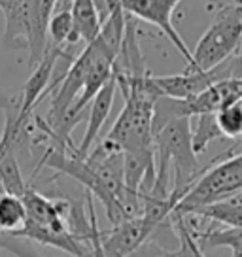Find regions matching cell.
<instances>
[{"label":"cell","instance_id":"6da1fadb","mask_svg":"<svg viewBox=\"0 0 242 257\" xmlns=\"http://www.w3.org/2000/svg\"><path fill=\"white\" fill-rule=\"evenodd\" d=\"M242 46V4H227L216 12L210 27L191 49L193 63L187 70L206 72L238 53Z\"/></svg>","mask_w":242,"mask_h":257},{"label":"cell","instance_id":"7a4b0ae2","mask_svg":"<svg viewBox=\"0 0 242 257\" xmlns=\"http://www.w3.org/2000/svg\"><path fill=\"white\" fill-rule=\"evenodd\" d=\"M238 193H242V153L227 157L216 167L202 172L172 212L187 216L197 206L225 201Z\"/></svg>","mask_w":242,"mask_h":257},{"label":"cell","instance_id":"3957f363","mask_svg":"<svg viewBox=\"0 0 242 257\" xmlns=\"http://www.w3.org/2000/svg\"><path fill=\"white\" fill-rule=\"evenodd\" d=\"M182 0H123L121 6L123 12L133 16L135 19L146 21L150 25H155L159 31L172 42V46L178 49V53L186 59L187 66L193 63L191 49L187 48V44L182 40V36L178 34L172 23V14L176 6Z\"/></svg>","mask_w":242,"mask_h":257},{"label":"cell","instance_id":"277c9868","mask_svg":"<svg viewBox=\"0 0 242 257\" xmlns=\"http://www.w3.org/2000/svg\"><path fill=\"white\" fill-rule=\"evenodd\" d=\"M65 55V48L59 46H51L48 44L46 55L42 57V61L34 66L31 78L25 81L23 89H21V104H19V113H17V125L21 131L27 125V119L31 117L34 106L40 102L46 96L49 89H51V78H53V70L57 66V61Z\"/></svg>","mask_w":242,"mask_h":257},{"label":"cell","instance_id":"5b68a950","mask_svg":"<svg viewBox=\"0 0 242 257\" xmlns=\"http://www.w3.org/2000/svg\"><path fill=\"white\" fill-rule=\"evenodd\" d=\"M157 231L144 216L129 217L119 225H113V231L108 236H102V246L108 257H129L135 249L146 242Z\"/></svg>","mask_w":242,"mask_h":257},{"label":"cell","instance_id":"8992f818","mask_svg":"<svg viewBox=\"0 0 242 257\" xmlns=\"http://www.w3.org/2000/svg\"><path fill=\"white\" fill-rule=\"evenodd\" d=\"M115 89H117V83H115V78L112 76V80L108 81L104 87L95 95V98L91 100V104H89L87 127H85V133H83L80 146H76V150L72 152L76 157L85 159L87 153L91 152L93 144L97 142L98 135H100V131H102L106 119H108V115H110V112H112L113 108Z\"/></svg>","mask_w":242,"mask_h":257},{"label":"cell","instance_id":"52a82bcc","mask_svg":"<svg viewBox=\"0 0 242 257\" xmlns=\"http://www.w3.org/2000/svg\"><path fill=\"white\" fill-rule=\"evenodd\" d=\"M154 83L163 95L170 98H189L202 93L208 89L212 83H216L218 78L214 70L206 72H197V70H184L182 74H172V76H152Z\"/></svg>","mask_w":242,"mask_h":257},{"label":"cell","instance_id":"ba28073f","mask_svg":"<svg viewBox=\"0 0 242 257\" xmlns=\"http://www.w3.org/2000/svg\"><path fill=\"white\" fill-rule=\"evenodd\" d=\"M0 10L4 14V46L12 49H29V2L0 0Z\"/></svg>","mask_w":242,"mask_h":257},{"label":"cell","instance_id":"9c48e42d","mask_svg":"<svg viewBox=\"0 0 242 257\" xmlns=\"http://www.w3.org/2000/svg\"><path fill=\"white\" fill-rule=\"evenodd\" d=\"M70 12H72L74 27L80 34V38L85 44H91L98 36L100 27H102V19H100L95 0H72Z\"/></svg>","mask_w":242,"mask_h":257},{"label":"cell","instance_id":"30bf717a","mask_svg":"<svg viewBox=\"0 0 242 257\" xmlns=\"http://www.w3.org/2000/svg\"><path fill=\"white\" fill-rule=\"evenodd\" d=\"M193 229V227H191ZM193 234L201 248H229L233 257H242V227H219V229H206V231H195Z\"/></svg>","mask_w":242,"mask_h":257},{"label":"cell","instance_id":"8fae6325","mask_svg":"<svg viewBox=\"0 0 242 257\" xmlns=\"http://www.w3.org/2000/svg\"><path fill=\"white\" fill-rule=\"evenodd\" d=\"M0 185L6 193L17 195V197H23L29 187L21 174V167L14 152V142H8L0 155Z\"/></svg>","mask_w":242,"mask_h":257},{"label":"cell","instance_id":"7c38bea8","mask_svg":"<svg viewBox=\"0 0 242 257\" xmlns=\"http://www.w3.org/2000/svg\"><path fill=\"white\" fill-rule=\"evenodd\" d=\"M27 221V208H25L23 197L0 193V231L2 233H16Z\"/></svg>","mask_w":242,"mask_h":257},{"label":"cell","instance_id":"4fadbf2b","mask_svg":"<svg viewBox=\"0 0 242 257\" xmlns=\"http://www.w3.org/2000/svg\"><path fill=\"white\" fill-rule=\"evenodd\" d=\"M191 121H195V125L191 123V140H193V150L197 155L206 152L214 140L223 138L221 131L218 127V121H216V113H199L191 117Z\"/></svg>","mask_w":242,"mask_h":257},{"label":"cell","instance_id":"5bb4252c","mask_svg":"<svg viewBox=\"0 0 242 257\" xmlns=\"http://www.w3.org/2000/svg\"><path fill=\"white\" fill-rule=\"evenodd\" d=\"M170 225H172V229L176 231L178 240H180L178 255L180 257H204L201 244L195 238L193 229H191V225L187 223V219L184 214L172 212V214H170Z\"/></svg>","mask_w":242,"mask_h":257},{"label":"cell","instance_id":"9a60e30c","mask_svg":"<svg viewBox=\"0 0 242 257\" xmlns=\"http://www.w3.org/2000/svg\"><path fill=\"white\" fill-rule=\"evenodd\" d=\"M216 121L223 138L240 140L242 138V100L225 106L216 112Z\"/></svg>","mask_w":242,"mask_h":257},{"label":"cell","instance_id":"2e32d148","mask_svg":"<svg viewBox=\"0 0 242 257\" xmlns=\"http://www.w3.org/2000/svg\"><path fill=\"white\" fill-rule=\"evenodd\" d=\"M85 204H87V217L91 223L89 231V246H91V257H108L102 246V231L98 229L97 214H95V202L91 199V193L85 195Z\"/></svg>","mask_w":242,"mask_h":257},{"label":"cell","instance_id":"e0dca14e","mask_svg":"<svg viewBox=\"0 0 242 257\" xmlns=\"http://www.w3.org/2000/svg\"><path fill=\"white\" fill-rule=\"evenodd\" d=\"M14 104H16V100H10V104L4 108V112H6V123H4V133H2V138H0V155L4 152V148L8 146V142L16 144L17 137L21 133V127L17 125L19 106H14Z\"/></svg>","mask_w":242,"mask_h":257},{"label":"cell","instance_id":"ac0fdd59","mask_svg":"<svg viewBox=\"0 0 242 257\" xmlns=\"http://www.w3.org/2000/svg\"><path fill=\"white\" fill-rule=\"evenodd\" d=\"M129 257H180L178 255V249H167L165 246H161L157 240H154L152 236L146 242H142Z\"/></svg>","mask_w":242,"mask_h":257},{"label":"cell","instance_id":"d6986e66","mask_svg":"<svg viewBox=\"0 0 242 257\" xmlns=\"http://www.w3.org/2000/svg\"><path fill=\"white\" fill-rule=\"evenodd\" d=\"M104 2H106V14H112V12H119V10H123V6H121L123 0H104Z\"/></svg>","mask_w":242,"mask_h":257}]
</instances>
